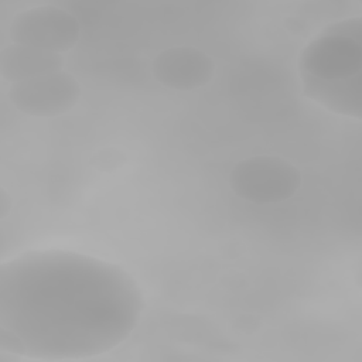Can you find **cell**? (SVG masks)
<instances>
[{"label":"cell","instance_id":"obj_3","mask_svg":"<svg viewBox=\"0 0 362 362\" xmlns=\"http://www.w3.org/2000/svg\"><path fill=\"white\" fill-rule=\"evenodd\" d=\"M229 184L235 195L252 204H279L301 187V174L277 156H253L233 165Z\"/></svg>","mask_w":362,"mask_h":362},{"label":"cell","instance_id":"obj_2","mask_svg":"<svg viewBox=\"0 0 362 362\" xmlns=\"http://www.w3.org/2000/svg\"><path fill=\"white\" fill-rule=\"evenodd\" d=\"M304 95L332 113L362 117V18L325 27L297 61Z\"/></svg>","mask_w":362,"mask_h":362},{"label":"cell","instance_id":"obj_4","mask_svg":"<svg viewBox=\"0 0 362 362\" xmlns=\"http://www.w3.org/2000/svg\"><path fill=\"white\" fill-rule=\"evenodd\" d=\"M81 27L75 16L57 6H38L17 13L10 24L14 44L62 54L75 47Z\"/></svg>","mask_w":362,"mask_h":362},{"label":"cell","instance_id":"obj_7","mask_svg":"<svg viewBox=\"0 0 362 362\" xmlns=\"http://www.w3.org/2000/svg\"><path fill=\"white\" fill-rule=\"evenodd\" d=\"M62 66L64 58L61 54L28 45L13 42L0 54V74L11 83L58 72L62 71Z\"/></svg>","mask_w":362,"mask_h":362},{"label":"cell","instance_id":"obj_1","mask_svg":"<svg viewBox=\"0 0 362 362\" xmlns=\"http://www.w3.org/2000/svg\"><path fill=\"white\" fill-rule=\"evenodd\" d=\"M144 297L120 266L72 250H31L0 266V351L35 361L106 354L136 329Z\"/></svg>","mask_w":362,"mask_h":362},{"label":"cell","instance_id":"obj_6","mask_svg":"<svg viewBox=\"0 0 362 362\" xmlns=\"http://www.w3.org/2000/svg\"><path fill=\"white\" fill-rule=\"evenodd\" d=\"M151 71L157 82L170 89L192 90L206 85L215 72L212 58L191 45H175L156 55Z\"/></svg>","mask_w":362,"mask_h":362},{"label":"cell","instance_id":"obj_5","mask_svg":"<svg viewBox=\"0 0 362 362\" xmlns=\"http://www.w3.org/2000/svg\"><path fill=\"white\" fill-rule=\"evenodd\" d=\"M81 96L75 76L58 71L11 83L8 99L20 112L34 117H54L71 110Z\"/></svg>","mask_w":362,"mask_h":362},{"label":"cell","instance_id":"obj_8","mask_svg":"<svg viewBox=\"0 0 362 362\" xmlns=\"http://www.w3.org/2000/svg\"><path fill=\"white\" fill-rule=\"evenodd\" d=\"M10 209H11V197L7 194L4 188H1L0 189V216L6 218Z\"/></svg>","mask_w":362,"mask_h":362}]
</instances>
